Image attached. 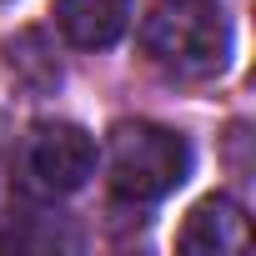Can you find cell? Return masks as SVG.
Returning <instances> with one entry per match:
<instances>
[{
    "label": "cell",
    "instance_id": "cell-1",
    "mask_svg": "<svg viewBox=\"0 0 256 256\" xmlns=\"http://www.w3.org/2000/svg\"><path fill=\"white\" fill-rule=\"evenodd\" d=\"M141 50L171 80H211L231 66V20L221 0H156L141 20Z\"/></svg>",
    "mask_w": 256,
    "mask_h": 256
},
{
    "label": "cell",
    "instance_id": "cell-2",
    "mask_svg": "<svg viewBox=\"0 0 256 256\" xmlns=\"http://www.w3.org/2000/svg\"><path fill=\"white\" fill-rule=\"evenodd\" d=\"M191 176V141L156 120H116L106 136V186L116 201L151 206Z\"/></svg>",
    "mask_w": 256,
    "mask_h": 256
},
{
    "label": "cell",
    "instance_id": "cell-3",
    "mask_svg": "<svg viewBox=\"0 0 256 256\" xmlns=\"http://www.w3.org/2000/svg\"><path fill=\"white\" fill-rule=\"evenodd\" d=\"M16 176L30 196H70L96 176V136L76 120H36L16 151Z\"/></svg>",
    "mask_w": 256,
    "mask_h": 256
},
{
    "label": "cell",
    "instance_id": "cell-4",
    "mask_svg": "<svg viewBox=\"0 0 256 256\" xmlns=\"http://www.w3.org/2000/svg\"><path fill=\"white\" fill-rule=\"evenodd\" d=\"M251 231H246V211L231 201V196H206L186 211L181 231H176V246L191 251V256H231V251H246Z\"/></svg>",
    "mask_w": 256,
    "mask_h": 256
},
{
    "label": "cell",
    "instance_id": "cell-5",
    "mask_svg": "<svg viewBox=\"0 0 256 256\" xmlns=\"http://www.w3.org/2000/svg\"><path fill=\"white\" fill-rule=\"evenodd\" d=\"M50 16L76 50H110L131 26V0H50Z\"/></svg>",
    "mask_w": 256,
    "mask_h": 256
},
{
    "label": "cell",
    "instance_id": "cell-6",
    "mask_svg": "<svg viewBox=\"0 0 256 256\" xmlns=\"http://www.w3.org/2000/svg\"><path fill=\"white\" fill-rule=\"evenodd\" d=\"M36 56L40 50H30V30L20 36V40H10V70L26 80V70L36 66ZM50 86H60V60H46V70L40 76H30V90H50Z\"/></svg>",
    "mask_w": 256,
    "mask_h": 256
}]
</instances>
